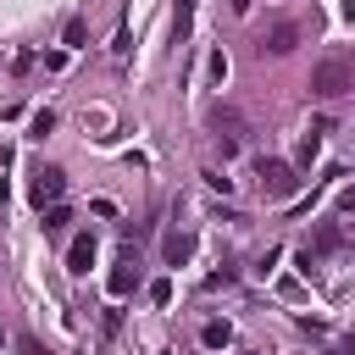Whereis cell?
Here are the masks:
<instances>
[{"mask_svg": "<svg viewBox=\"0 0 355 355\" xmlns=\"http://www.w3.org/2000/svg\"><path fill=\"white\" fill-rule=\"evenodd\" d=\"M200 344L216 355V349H227V344H233V327H227V322H205V327H200Z\"/></svg>", "mask_w": 355, "mask_h": 355, "instance_id": "ba28073f", "label": "cell"}, {"mask_svg": "<svg viewBox=\"0 0 355 355\" xmlns=\"http://www.w3.org/2000/svg\"><path fill=\"white\" fill-rule=\"evenodd\" d=\"M211 128H216V139H233V144L244 139V116H239L233 105H216V111H211Z\"/></svg>", "mask_w": 355, "mask_h": 355, "instance_id": "5b68a950", "label": "cell"}, {"mask_svg": "<svg viewBox=\"0 0 355 355\" xmlns=\"http://www.w3.org/2000/svg\"><path fill=\"white\" fill-rule=\"evenodd\" d=\"M349 89H355V67H349V61L333 55V61H316V67H311V94H316V100H338V94H349Z\"/></svg>", "mask_w": 355, "mask_h": 355, "instance_id": "6da1fadb", "label": "cell"}, {"mask_svg": "<svg viewBox=\"0 0 355 355\" xmlns=\"http://www.w3.org/2000/svg\"><path fill=\"white\" fill-rule=\"evenodd\" d=\"M0 344H6V333H0Z\"/></svg>", "mask_w": 355, "mask_h": 355, "instance_id": "e0dca14e", "label": "cell"}, {"mask_svg": "<svg viewBox=\"0 0 355 355\" xmlns=\"http://www.w3.org/2000/svg\"><path fill=\"white\" fill-rule=\"evenodd\" d=\"M161 255H166V266H183V261L194 255V239H189V233H166V239H161Z\"/></svg>", "mask_w": 355, "mask_h": 355, "instance_id": "8992f818", "label": "cell"}, {"mask_svg": "<svg viewBox=\"0 0 355 355\" xmlns=\"http://www.w3.org/2000/svg\"><path fill=\"white\" fill-rule=\"evenodd\" d=\"M55 128V111H33V122H28V139H44Z\"/></svg>", "mask_w": 355, "mask_h": 355, "instance_id": "30bf717a", "label": "cell"}, {"mask_svg": "<svg viewBox=\"0 0 355 355\" xmlns=\"http://www.w3.org/2000/svg\"><path fill=\"white\" fill-rule=\"evenodd\" d=\"M205 183H211V189H222V194H233V178H222V172H216V166H211V172H205Z\"/></svg>", "mask_w": 355, "mask_h": 355, "instance_id": "9a60e30c", "label": "cell"}, {"mask_svg": "<svg viewBox=\"0 0 355 355\" xmlns=\"http://www.w3.org/2000/svg\"><path fill=\"white\" fill-rule=\"evenodd\" d=\"M300 39H305V28L294 17H277L261 28V55H288V50H300Z\"/></svg>", "mask_w": 355, "mask_h": 355, "instance_id": "3957f363", "label": "cell"}, {"mask_svg": "<svg viewBox=\"0 0 355 355\" xmlns=\"http://www.w3.org/2000/svg\"><path fill=\"white\" fill-rule=\"evenodd\" d=\"M94 266V239L83 233V239H72V250H67V272H89Z\"/></svg>", "mask_w": 355, "mask_h": 355, "instance_id": "52a82bcc", "label": "cell"}, {"mask_svg": "<svg viewBox=\"0 0 355 355\" xmlns=\"http://www.w3.org/2000/svg\"><path fill=\"white\" fill-rule=\"evenodd\" d=\"M255 178H261V194H266V200H294V194H300V178H294V166H288V161L261 155Z\"/></svg>", "mask_w": 355, "mask_h": 355, "instance_id": "7a4b0ae2", "label": "cell"}, {"mask_svg": "<svg viewBox=\"0 0 355 355\" xmlns=\"http://www.w3.org/2000/svg\"><path fill=\"white\" fill-rule=\"evenodd\" d=\"M61 39H67V50H78V44H83V22H78V17H72V22H67V33H61Z\"/></svg>", "mask_w": 355, "mask_h": 355, "instance_id": "5bb4252c", "label": "cell"}, {"mask_svg": "<svg viewBox=\"0 0 355 355\" xmlns=\"http://www.w3.org/2000/svg\"><path fill=\"white\" fill-rule=\"evenodd\" d=\"M67 222H72V211H67V205H50V211H44V233H61Z\"/></svg>", "mask_w": 355, "mask_h": 355, "instance_id": "8fae6325", "label": "cell"}, {"mask_svg": "<svg viewBox=\"0 0 355 355\" xmlns=\"http://www.w3.org/2000/svg\"><path fill=\"white\" fill-rule=\"evenodd\" d=\"M316 155H322V133H305V139H300V161H305V166H311V161H316Z\"/></svg>", "mask_w": 355, "mask_h": 355, "instance_id": "7c38bea8", "label": "cell"}, {"mask_svg": "<svg viewBox=\"0 0 355 355\" xmlns=\"http://www.w3.org/2000/svg\"><path fill=\"white\" fill-rule=\"evenodd\" d=\"M128 288H133V261H128V266H116V272H111V294H128Z\"/></svg>", "mask_w": 355, "mask_h": 355, "instance_id": "4fadbf2b", "label": "cell"}, {"mask_svg": "<svg viewBox=\"0 0 355 355\" xmlns=\"http://www.w3.org/2000/svg\"><path fill=\"white\" fill-rule=\"evenodd\" d=\"M344 17H349V22H355V0H344Z\"/></svg>", "mask_w": 355, "mask_h": 355, "instance_id": "2e32d148", "label": "cell"}, {"mask_svg": "<svg viewBox=\"0 0 355 355\" xmlns=\"http://www.w3.org/2000/svg\"><path fill=\"white\" fill-rule=\"evenodd\" d=\"M61 194H67V172H61V166L33 172V205H39V211H44V205H61Z\"/></svg>", "mask_w": 355, "mask_h": 355, "instance_id": "277c9868", "label": "cell"}, {"mask_svg": "<svg viewBox=\"0 0 355 355\" xmlns=\"http://www.w3.org/2000/svg\"><path fill=\"white\" fill-rule=\"evenodd\" d=\"M189 28H194V0H178V11H172V44H183Z\"/></svg>", "mask_w": 355, "mask_h": 355, "instance_id": "9c48e42d", "label": "cell"}]
</instances>
